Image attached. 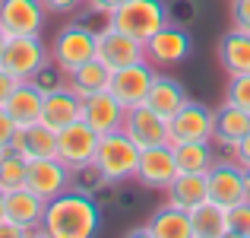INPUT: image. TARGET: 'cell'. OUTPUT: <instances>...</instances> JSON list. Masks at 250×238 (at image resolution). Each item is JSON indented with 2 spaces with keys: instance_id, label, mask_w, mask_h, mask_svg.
I'll return each instance as SVG.
<instances>
[{
  "instance_id": "ab89813d",
  "label": "cell",
  "mask_w": 250,
  "mask_h": 238,
  "mask_svg": "<svg viewBox=\"0 0 250 238\" xmlns=\"http://www.w3.org/2000/svg\"><path fill=\"white\" fill-rule=\"evenodd\" d=\"M6 38H10V35H6V32L0 29V54H3V45H6Z\"/></svg>"
},
{
  "instance_id": "8992f818",
  "label": "cell",
  "mask_w": 250,
  "mask_h": 238,
  "mask_svg": "<svg viewBox=\"0 0 250 238\" xmlns=\"http://www.w3.org/2000/svg\"><path fill=\"white\" fill-rule=\"evenodd\" d=\"M98 140H102V137L80 118V121H73V124H67V127L57 130V159H61L73 175L92 171Z\"/></svg>"
},
{
  "instance_id": "cb8c5ba5",
  "label": "cell",
  "mask_w": 250,
  "mask_h": 238,
  "mask_svg": "<svg viewBox=\"0 0 250 238\" xmlns=\"http://www.w3.org/2000/svg\"><path fill=\"white\" fill-rule=\"evenodd\" d=\"M219 61L228 76L250 73V32H244V29L225 32L219 42Z\"/></svg>"
},
{
  "instance_id": "ba28073f",
  "label": "cell",
  "mask_w": 250,
  "mask_h": 238,
  "mask_svg": "<svg viewBox=\"0 0 250 238\" xmlns=\"http://www.w3.org/2000/svg\"><path fill=\"white\" fill-rule=\"evenodd\" d=\"M155 64L149 61H136V64H127V67H117L111 70V83L108 89L117 95V102L133 108V105H143L149 98V89L155 83Z\"/></svg>"
},
{
  "instance_id": "7402d4cb",
  "label": "cell",
  "mask_w": 250,
  "mask_h": 238,
  "mask_svg": "<svg viewBox=\"0 0 250 238\" xmlns=\"http://www.w3.org/2000/svg\"><path fill=\"white\" fill-rule=\"evenodd\" d=\"M149 238H193V222H190V213L174 203H165L162 210H155L149 216L146 226Z\"/></svg>"
},
{
  "instance_id": "f1b7e54d",
  "label": "cell",
  "mask_w": 250,
  "mask_h": 238,
  "mask_svg": "<svg viewBox=\"0 0 250 238\" xmlns=\"http://www.w3.org/2000/svg\"><path fill=\"white\" fill-rule=\"evenodd\" d=\"M25 175H29V159H22L16 149H0V188L16 190L25 188Z\"/></svg>"
},
{
  "instance_id": "7a4b0ae2",
  "label": "cell",
  "mask_w": 250,
  "mask_h": 238,
  "mask_svg": "<svg viewBox=\"0 0 250 238\" xmlns=\"http://www.w3.org/2000/svg\"><path fill=\"white\" fill-rule=\"evenodd\" d=\"M143 149L133 143L127 130H111L98 140L95 162H92V175L102 184H124L136 178V165H140Z\"/></svg>"
},
{
  "instance_id": "ac0fdd59",
  "label": "cell",
  "mask_w": 250,
  "mask_h": 238,
  "mask_svg": "<svg viewBox=\"0 0 250 238\" xmlns=\"http://www.w3.org/2000/svg\"><path fill=\"white\" fill-rule=\"evenodd\" d=\"M209 200V175L206 171H177V178L165 188V203L193 213L200 203Z\"/></svg>"
},
{
  "instance_id": "9c48e42d",
  "label": "cell",
  "mask_w": 250,
  "mask_h": 238,
  "mask_svg": "<svg viewBox=\"0 0 250 238\" xmlns=\"http://www.w3.org/2000/svg\"><path fill=\"white\" fill-rule=\"evenodd\" d=\"M95 57L104 64V67L117 70V67H127V64L136 61H146V45L140 38L127 35V32L114 29V25L104 23L98 29V45H95Z\"/></svg>"
},
{
  "instance_id": "e575fe53",
  "label": "cell",
  "mask_w": 250,
  "mask_h": 238,
  "mask_svg": "<svg viewBox=\"0 0 250 238\" xmlns=\"http://www.w3.org/2000/svg\"><path fill=\"white\" fill-rule=\"evenodd\" d=\"M19 83H22V79H16V76L10 73V70L0 67V105H6V98L16 92V86H19Z\"/></svg>"
},
{
  "instance_id": "60d3db41",
  "label": "cell",
  "mask_w": 250,
  "mask_h": 238,
  "mask_svg": "<svg viewBox=\"0 0 250 238\" xmlns=\"http://www.w3.org/2000/svg\"><path fill=\"white\" fill-rule=\"evenodd\" d=\"M247 197H250V168H247Z\"/></svg>"
},
{
  "instance_id": "9a60e30c",
  "label": "cell",
  "mask_w": 250,
  "mask_h": 238,
  "mask_svg": "<svg viewBox=\"0 0 250 238\" xmlns=\"http://www.w3.org/2000/svg\"><path fill=\"white\" fill-rule=\"evenodd\" d=\"M25 188H32L38 197H44V200H54L57 194H63V190L73 188V171H70L57 156L32 159L29 175H25Z\"/></svg>"
},
{
  "instance_id": "484cf974",
  "label": "cell",
  "mask_w": 250,
  "mask_h": 238,
  "mask_svg": "<svg viewBox=\"0 0 250 238\" xmlns=\"http://www.w3.org/2000/svg\"><path fill=\"white\" fill-rule=\"evenodd\" d=\"M187 102V89H184L181 83H177L174 76H155V83H152V89H149V98H146V105L149 108H155L159 115H165L171 118L181 105Z\"/></svg>"
},
{
  "instance_id": "836d02e7",
  "label": "cell",
  "mask_w": 250,
  "mask_h": 238,
  "mask_svg": "<svg viewBox=\"0 0 250 238\" xmlns=\"http://www.w3.org/2000/svg\"><path fill=\"white\" fill-rule=\"evenodd\" d=\"M121 3H127V0H85L89 13H95V16H104V19H108Z\"/></svg>"
},
{
  "instance_id": "4dcf8cb0",
  "label": "cell",
  "mask_w": 250,
  "mask_h": 238,
  "mask_svg": "<svg viewBox=\"0 0 250 238\" xmlns=\"http://www.w3.org/2000/svg\"><path fill=\"white\" fill-rule=\"evenodd\" d=\"M225 102H234V105H241L244 111H250V73L231 76V83H228V95H225Z\"/></svg>"
},
{
  "instance_id": "f546056e",
  "label": "cell",
  "mask_w": 250,
  "mask_h": 238,
  "mask_svg": "<svg viewBox=\"0 0 250 238\" xmlns=\"http://www.w3.org/2000/svg\"><path fill=\"white\" fill-rule=\"evenodd\" d=\"M228 235L250 238V197L228 210Z\"/></svg>"
},
{
  "instance_id": "4fadbf2b",
  "label": "cell",
  "mask_w": 250,
  "mask_h": 238,
  "mask_svg": "<svg viewBox=\"0 0 250 238\" xmlns=\"http://www.w3.org/2000/svg\"><path fill=\"white\" fill-rule=\"evenodd\" d=\"M124 130L133 137V143L140 149L146 146H162V143H171V130H168V118L159 115L155 108H149L146 102L127 108V118H124Z\"/></svg>"
},
{
  "instance_id": "d590c367",
  "label": "cell",
  "mask_w": 250,
  "mask_h": 238,
  "mask_svg": "<svg viewBox=\"0 0 250 238\" xmlns=\"http://www.w3.org/2000/svg\"><path fill=\"white\" fill-rule=\"evenodd\" d=\"M25 235H32V232L25 226H19V222H13L10 216L0 219V238H25Z\"/></svg>"
},
{
  "instance_id": "6da1fadb",
  "label": "cell",
  "mask_w": 250,
  "mask_h": 238,
  "mask_svg": "<svg viewBox=\"0 0 250 238\" xmlns=\"http://www.w3.org/2000/svg\"><path fill=\"white\" fill-rule=\"evenodd\" d=\"M102 226V210L89 190L70 188L48 200L42 219V235L51 238H92Z\"/></svg>"
},
{
  "instance_id": "1f68e13d",
  "label": "cell",
  "mask_w": 250,
  "mask_h": 238,
  "mask_svg": "<svg viewBox=\"0 0 250 238\" xmlns=\"http://www.w3.org/2000/svg\"><path fill=\"white\" fill-rule=\"evenodd\" d=\"M16 130H19V124L10 118V111L0 105V149H10L13 146V137H16Z\"/></svg>"
},
{
  "instance_id": "d6986e66",
  "label": "cell",
  "mask_w": 250,
  "mask_h": 238,
  "mask_svg": "<svg viewBox=\"0 0 250 238\" xmlns=\"http://www.w3.org/2000/svg\"><path fill=\"white\" fill-rule=\"evenodd\" d=\"M13 149H16L22 159H48V156H57V130L48 127L44 121H35V124H25V127L16 130L13 137Z\"/></svg>"
},
{
  "instance_id": "e0dca14e",
  "label": "cell",
  "mask_w": 250,
  "mask_h": 238,
  "mask_svg": "<svg viewBox=\"0 0 250 238\" xmlns=\"http://www.w3.org/2000/svg\"><path fill=\"white\" fill-rule=\"evenodd\" d=\"M83 118V98L70 89L67 83H57V86H48L44 89V105H42V121L48 127L61 130L67 124L80 121Z\"/></svg>"
},
{
  "instance_id": "3957f363",
  "label": "cell",
  "mask_w": 250,
  "mask_h": 238,
  "mask_svg": "<svg viewBox=\"0 0 250 238\" xmlns=\"http://www.w3.org/2000/svg\"><path fill=\"white\" fill-rule=\"evenodd\" d=\"M168 23H171V19H168L165 0H127V3H121L108 16V25H114V29L140 38L143 45H146L149 38H152L162 25H168Z\"/></svg>"
},
{
  "instance_id": "5bb4252c",
  "label": "cell",
  "mask_w": 250,
  "mask_h": 238,
  "mask_svg": "<svg viewBox=\"0 0 250 238\" xmlns=\"http://www.w3.org/2000/svg\"><path fill=\"white\" fill-rule=\"evenodd\" d=\"M177 178V159L174 146L162 143V146H146L140 153V165H136V181L149 190H165Z\"/></svg>"
},
{
  "instance_id": "603a6c76",
  "label": "cell",
  "mask_w": 250,
  "mask_h": 238,
  "mask_svg": "<svg viewBox=\"0 0 250 238\" xmlns=\"http://www.w3.org/2000/svg\"><path fill=\"white\" fill-rule=\"evenodd\" d=\"M247 130H250V111H244L241 105L225 102L215 111V137L212 140L219 143V146H225V149L234 153V146L241 143V137H244Z\"/></svg>"
},
{
  "instance_id": "d4e9b609",
  "label": "cell",
  "mask_w": 250,
  "mask_h": 238,
  "mask_svg": "<svg viewBox=\"0 0 250 238\" xmlns=\"http://www.w3.org/2000/svg\"><path fill=\"white\" fill-rule=\"evenodd\" d=\"M63 83H67L80 98H89L92 92L108 89V83H111V67H104L98 57H92V61L83 64V67H76L73 73L63 76Z\"/></svg>"
},
{
  "instance_id": "5b68a950",
  "label": "cell",
  "mask_w": 250,
  "mask_h": 238,
  "mask_svg": "<svg viewBox=\"0 0 250 238\" xmlns=\"http://www.w3.org/2000/svg\"><path fill=\"white\" fill-rule=\"evenodd\" d=\"M95 45H98V29H92L89 23H70L57 32L54 48H51V64L67 76L95 57Z\"/></svg>"
},
{
  "instance_id": "30bf717a",
  "label": "cell",
  "mask_w": 250,
  "mask_h": 238,
  "mask_svg": "<svg viewBox=\"0 0 250 238\" xmlns=\"http://www.w3.org/2000/svg\"><path fill=\"white\" fill-rule=\"evenodd\" d=\"M206 175H209V200L212 203L231 210L234 203L247 200V168L238 159H231V162H219L215 159V165Z\"/></svg>"
},
{
  "instance_id": "74e56055",
  "label": "cell",
  "mask_w": 250,
  "mask_h": 238,
  "mask_svg": "<svg viewBox=\"0 0 250 238\" xmlns=\"http://www.w3.org/2000/svg\"><path fill=\"white\" fill-rule=\"evenodd\" d=\"M234 159H238V162L244 165V168H250V130H247L244 137H241L238 146H234Z\"/></svg>"
},
{
  "instance_id": "2e32d148",
  "label": "cell",
  "mask_w": 250,
  "mask_h": 238,
  "mask_svg": "<svg viewBox=\"0 0 250 238\" xmlns=\"http://www.w3.org/2000/svg\"><path fill=\"white\" fill-rule=\"evenodd\" d=\"M124 118H127V105L117 102V95L111 89L92 92L89 98H83V121L98 137L111 134V130H124Z\"/></svg>"
},
{
  "instance_id": "8d00e7d4",
  "label": "cell",
  "mask_w": 250,
  "mask_h": 238,
  "mask_svg": "<svg viewBox=\"0 0 250 238\" xmlns=\"http://www.w3.org/2000/svg\"><path fill=\"white\" fill-rule=\"evenodd\" d=\"M44 6H48V13H73L80 10V3H85V0H42Z\"/></svg>"
},
{
  "instance_id": "83f0119b",
  "label": "cell",
  "mask_w": 250,
  "mask_h": 238,
  "mask_svg": "<svg viewBox=\"0 0 250 238\" xmlns=\"http://www.w3.org/2000/svg\"><path fill=\"white\" fill-rule=\"evenodd\" d=\"M177 159V171H209L215 165V153L209 143L190 140V143H171Z\"/></svg>"
},
{
  "instance_id": "f35d334b",
  "label": "cell",
  "mask_w": 250,
  "mask_h": 238,
  "mask_svg": "<svg viewBox=\"0 0 250 238\" xmlns=\"http://www.w3.org/2000/svg\"><path fill=\"white\" fill-rule=\"evenodd\" d=\"M0 219H6V190L0 188Z\"/></svg>"
},
{
  "instance_id": "44dd1931",
  "label": "cell",
  "mask_w": 250,
  "mask_h": 238,
  "mask_svg": "<svg viewBox=\"0 0 250 238\" xmlns=\"http://www.w3.org/2000/svg\"><path fill=\"white\" fill-rule=\"evenodd\" d=\"M42 105H44V86L38 79H22L16 86V92L6 98L3 108L10 111V118L19 127H25V124L42 121Z\"/></svg>"
},
{
  "instance_id": "7c38bea8",
  "label": "cell",
  "mask_w": 250,
  "mask_h": 238,
  "mask_svg": "<svg viewBox=\"0 0 250 238\" xmlns=\"http://www.w3.org/2000/svg\"><path fill=\"white\" fill-rule=\"evenodd\" d=\"M190 51H193V38L187 29L181 25H162L152 38L146 42V61L155 67H174V64L187 61Z\"/></svg>"
},
{
  "instance_id": "277c9868",
  "label": "cell",
  "mask_w": 250,
  "mask_h": 238,
  "mask_svg": "<svg viewBox=\"0 0 250 238\" xmlns=\"http://www.w3.org/2000/svg\"><path fill=\"white\" fill-rule=\"evenodd\" d=\"M0 67L16 79H38L51 67V48L42 42V35H10L0 54Z\"/></svg>"
},
{
  "instance_id": "4316f807",
  "label": "cell",
  "mask_w": 250,
  "mask_h": 238,
  "mask_svg": "<svg viewBox=\"0 0 250 238\" xmlns=\"http://www.w3.org/2000/svg\"><path fill=\"white\" fill-rule=\"evenodd\" d=\"M193 222V238H225L228 235V210L219 203L206 200L190 213Z\"/></svg>"
},
{
  "instance_id": "ffe728a7",
  "label": "cell",
  "mask_w": 250,
  "mask_h": 238,
  "mask_svg": "<svg viewBox=\"0 0 250 238\" xmlns=\"http://www.w3.org/2000/svg\"><path fill=\"white\" fill-rule=\"evenodd\" d=\"M44 207L48 200L38 197L32 188H16V190H6V216L19 226H25L32 235L42 232V219H44Z\"/></svg>"
},
{
  "instance_id": "52a82bcc",
  "label": "cell",
  "mask_w": 250,
  "mask_h": 238,
  "mask_svg": "<svg viewBox=\"0 0 250 238\" xmlns=\"http://www.w3.org/2000/svg\"><path fill=\"white\" fill-rule=\"evenodd\" d=\"M168 130H171V143H190V140H200V143H212L215 137V111L206 108L203 102H187L168 118Z\"/></svg>"
},
{
  "instance_id": "8fae6325",
  "label": "cell",
  "mask_w": 250,
  "mask_h": 238,
  "mask_svg": "<svg viewBox=\"0 0 250 238\" xmlns=\"http://www.w3.org/2000/svg\"><path fill=\"white\" fill-rule=\"evenodd\" d=\"M48 6L42 0H0V29L6 35H42Z\"/></svg>"
},
{
  "instance_id": "d6a6232c",
  "label": "cell",
  "mask_w": 250,
  "mask_h": 238,
  "mask_svg": "<svg viewBox=\"0 0 250 238\" xmlns=\"http://www.w3.org/2000/svg\"><path fill=\"white\" fill-rule=\"evenodd\" d=\"M231 19H234V29L250 32V0H234V6H231Z\"/></svg>"
}]
</instances>
